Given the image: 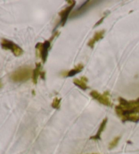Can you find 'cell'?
I'll use <instances>...</instances> for the list:
<instances>
[{
	"label": "cell",
	"mask_w": 139,
	"mask_h": 154,
	"mask_svg": "<svg viewBox=\"0 0 139 154\" xmlns=\"http://www.w3.org/2000/svg\"><path fill=\"white\" fill-rule=\"evenodd\" d=\"M107 122H108V119L105 118V119H103V122H101L100 125L99 126V128H98V131L97 132V134H96L93 137H90V139H92V140H99L100 139V136H101V134L103 133V132L105 131V129L106 128V125L107 124Z\"/></svg>",
	"instance_id": "cell-11"
},
{
	"label": "cell",
	"mask_w": 139,
	"mask_h": 154,
	"mask_svg": "<svg viewBox=\"0 0 139 154\" xmlns=\"http://www.w3.org/2000/svg\"><path fill=\"white\" fill-rule=\"evenodd\" d=\"M60 33V31H55L54 33V35H52L48 40H45L43 43L38 42L36 45V49L37 54V56L42 58L43 63H45L46 62L48 57V51L50 48V46H51V43L52 41L54 40L55 38H57V37L59 35Z\"/></svg>",
	"instance_id": "cell-1"
},
{
	"label": "cell",
	"mask_w": 139,
	"mask_h": 154,
	"mask_svg": "<svg viewBox=\"0 0 139 154\" xmlns=\"http://www.w3.org/2000/svg\"><path fill=\"white\" fill-rule=\"evenodd\" d=\"M91 154H98V153H91Z\"/></svg>",
	"instance_id": "cell-18"
},
{
	"label": "cell",
	"mask_w": 139,
	"mask_h": 154,
	"mask_svg": "<svg viewBox=\"0 0 139 154\" xmlns=\"http://www.w3.org/2000/svg\"><path fill=\"white\" fill-rule=\"evenodd\" d=\"M122 122H138L139 121V114H130L124 118H122Z\"/></svg>",
	"instance_id": "cell-12"
},
{
	"label": "cell",
	"mask_w": 139,
	"mask_h": 154,
	"mask_svg": "<svg viewBox=\"0 0 139 154\" xmlns=\"http://www.w3.org/2000/svg\"><path fill=\"white\" fill-rule=\"evenodd\" d=\"M103 2L102 1H85L84 3H83L81 6H79L76 10L71 13L70 15V18L73 19V18H76L77 17H79L84 14L88 10H89L91 8L96 6V5L98 4L99 3Z\"/></svg>",
	"instance_id": "cell-3"
},
{
	"label": "cell",
	"mask_w": 139,
	"mask_h": 154,
	"mask_svg": "<svg viewBox=\"0 0 139 154\" xmlns=\"http://www.w3.org/2000/svg\"><path fill=\"white\" fill-rule=\"evenodd\" d=\"M40 75H41L42 79H45V72H44V71H43V72H41V74H40Z\"/></svg>",
	"instance_id": "cell-16"
},
{
	"label": "cell",
	"mask_w": 139,
	"mask_h": 154,
	"mask_svg": "<svg viewBox=\"0 0 139 154\" xmlns=\"http://www.w3.org/2000/svg\"><path fill=\"white\" fill-rule=\"evenodd\" d=\"M105 33V30H101L99 31H97L94 33V36L92 39H90L89 42H88V46H89L91 48H93L94 46V44L98 42L100 39H102L104 38V35Z\"/></svg>",
	"instance_id": "cell-7"
},
{
	"label": "cell",
	"mask_w": 139,
	"mask_h": 154,
	"mask_svg": "<svg viewBox=\"0 0 139 154\" xmlns=\"http://www.w3.org/2000/svg\"><path fill=\"white\" fill-rule=\"evenodd\" d=\"M90 95L93 99L99 102L100 104L107 106V107H110L112 105L110 98H109V92L108 91H105L103 94H101L97 90H94L90 92Z\"/></svg>",
	"instance_id": "cell-5"
},
{
	"label": "cell",
	"mask_w": 139,
	"mask_h": 154,
	"mask_svg": "<svg viewBox=\"0 0 139 154\" xmlns=\"http://www.w3.org/2000/svg\"><path fill=\"white\" fill-rule=\"evenodd\" d=\"M32 73L33 71L29 67H21L13 71L10 78L12 82L16 83H23L31 78Z\"/></svg>",
	"instance_id": "cell-2"
},
{
	"label": "cell",
	"mask_w": 139,
	"mask_h": 154,
	"mask_svg": "<svg viewBox=\"0 0 139 154\" xmlns=\"http://www.w3.org/2000/svg\"><path fill=\"white\" fill-rule=\"evenodd\" d=\"M41 69H42V64L40 63H36V67L33 70V73H32V82L33 83L36 85L37 84V80H38L39 76L41 74Z\"/></svg>",
	"instance_id": "cell-10"
},
{
	"label": "cell",
	"mask_w": 139,
	"mask_h": 154,
	"mask_svg": "<svg viewBox=\"0 0 139 154\" xmlns=\"http://www.w3.org/2000/svg\"><path fill=\"white\" fill-rule=\"evenodd\" d=\"M109 13H110V12H109V11H107L106 12H105V14H105V15H104L103 17V18H101L99 20H98L97 23L95 24L94 26V28L97 27V26H99V25H100V24L103 22L104 19H105V18H106L107 17V16L109 15Z\"/></svg>",
	"instance_id": "cell-15"
},
{
	"label": "cell",
	"mask_w": 139,
	"mask_h": 154,
	"mask_svg": "<svg viewBox=\"0 0 139 154\" xmlns=\"http://www.w3.org/2000/svg\"><path fill=\"white\" fill-rule=\"evenodd\" d=\"M84 65H83L82 63H79V64L76 66L73 69H72L71 70L66 71V72L65 73L63 76L66 77V78H71V77H73L74 75H77V74L79 73L80 72H82L83 69H84Z\"/></svg>",
	"instance_id": "cell-9"
},
{
	"label": "cell",
	"mask_w": 139,
	"mask_h": 154,
	"mask_svg": "<svg viewBox=\"0 0 139 154\" xmlns=\"http://www.w3.org/2000/svg\"><path fill=\"white\" fill-rule=\"evenodd\" d=\"M1 46L2 49L6 50H10L15 57H20L23 54V50L21 48L13 42L11 40H9L8 39L3 38L1 40Z\"/></svg>",
	"instance_id": "cell-4"
},
{
	"label": "cell",
	"mask_w": 139,
	"mask_h": 154,
	"mask_svg": "<svg viewBox=\"0 0 139 154\" xmlns=\"http://www.w3.org/2000/svg\"><path fill=\"white\" fill-rule=\"evenodd\" d=\"M120 140V137H115L113 140H112V141L109 143V149H112L116 147V146L118 145V143Z\"/></svg>",
	"instance_id": "cell-14"
},
{
	"label": "cell",
	"mask_w": 139,
	"mask_h": 154,
	"mask_svg": "<svg viewBox=\"0 0 139 154\" xmlns=\"http://www.w3.org/2000/svg\"><path fill=\"white\" fill-rule=\"evenodd\" d=\"M2 82H1V81H0V89H1V88H2Z\"/></svg>",
	"instance_id": "cell-17"
},
{
	"label": "cell",
	"mask_w": 139,
	"mask_h": 154,
	"mask_svg": "<svg viewBox=\"0 0 139 154\" xmlns=\"http://www.w3.org/2000/svg\"><path fill=\"white\" fill-rule=\"evenodd\" d=\"M88 81V79L86 77L82 76L81 77V78L80 79H78V78L73 79V83L77 87H79L80 89H82V90H85L88 88V85H87Z\"/></svg>",
	"instance_id": "cell-8"
},
{
	"label": "cell",
	"mask_w": 139,
	"mask_h": 154,
	"mask_svg": "<svg viewBox=\"0 0 139 154\" xmlns=\"http://www.w3.org/2000/svg\"><path fill=\"white\" fill-rule=\"evenodd\" d=\"M60 102H61V99H58V97H55L54 100H53L52 103V108L55 109H59L60 107Z\"/></svg>",
	"instance_id": "cell-13"
},
{
	"label": "cell",
	"mask_w": 139,
	"mask_h": 154,
	"mask_svg": "<svg viewBox=\"0 0 139 154\" xmlns=\"http://www.w3.org/2000/svg\"><path fill=\"white\" fill-rule=\"evenodd\" d=\"M68 3H69V6L66 7L65 9H63V10L58 13V15L60 16V20L59 22L60 25L62 26H65V24L67 21L68 18L69 17V15H70V13L72 11V10L73 9V8L76 6V1H68Z\"/></svg>",
	"instance_id": "cell-6"
}]
</instances>
